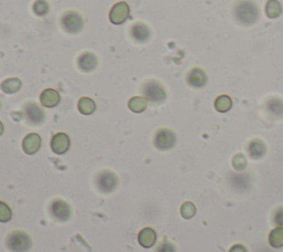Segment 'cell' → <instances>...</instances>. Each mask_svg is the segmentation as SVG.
<instances>
[{
    "instance_id": "cell-6",
    "label": "cell",
    "mask_w": 283,
    "mask_h": 252,
    "mask_svg": "<svg viewBox=\"0 0 283 252\" xmlns=\"http://www.w3.org/2000/svg\"><path fill=\"white\" fill-rule=\"evenodd\" d=\"M51 218L58 222H67L72 217V209L69 202L61 198L53 199L48 207Z\"/></svg>"
},
{
    "instance_id": "cell-31",
    "label": "cell",
    "mask_w": 283,
    "mask_h": 252,
    "mask_svg": "<svg viewBox=\"0 0 283 252\" xmlns=\"http://www.w3.org/2000/svg\"><path fill=\"white\" fill-rule=\"evenodd\" d=\"M229 252H249V251H248L247 247H245L242 243H236L230 248Z\"/></svg>"
},
{
    "instance_id": "cell-29",
    "label": "cell",
    "mask_w": 283,
    "mask_h": 252,
    "mask_svg": "<svg viewBox=\"0 0 283 252\" xmlns=\"http://www.w3.org/2000/svg\"><path fill=\"white\" fill-rule=\"evenodd\" d=\"M154 252H177V249H176L174 243L169 242L165 238V239L163 240V242L158 244L157 248L155 249Z\"/></svg>"
},
{
    "instance_id": "cell-1",
    "label": "cell",
    "mask_w": 283,
    "mask_h": 252,
    "mask_svg": "<svg viewBox=\"0 0 283 252\" xmlns=\"http://www.w3.org/2000/svg\"><path fill=\"white\" fill-rule=\"evenodd\" d=\"M232 15L236 23L242 27H252L259 20V8L252 0H239L233 6Z\"/></svg>"
},
{
    "instance_id": "cell-28",
    "label": "cell",
    "mask_w": 283,
    "mask_h": 252,
    "mask_svg": "<svg viewBox=\"0 0 283 252\" xmlns=\"http://www.w3.org/2000/svg\"><path fill=\"white\" fill-rule=\"evenodd\" d=\"M12 219V210L8 204L0 200V222H9Z\"/></svg>"
},
{
    "instance_id": "cell-14",
    "label": "cell",
    "mask_w": 283,
    "mask_h": 252,
    "mask_svg": "<svg viewBox=\"0 0 283 252\" xmlns=\"http://www.w3.org/2000/svg\"><path fill=\"white\" fill-rule=\"evenodd\" d=\"M265 109L268 116L271 120H281L283 118V100L279 96H272L268 99Z\"/></svg>"
},
{
    "instance_id": "cell-30",
    "label": "cell",
    "mask_w": 283,
    "mask_h": 252,
    "mask_svg": "<svg viewBox=\"0 0 283 252\" xmlns=\"http://www.w3.org/2000/svg\"><path fill=\"white\" fill-rule=\"evenodd\" d=\"M272 222L277 227H283V206L278 207L273 212Z\"/></svg>"
},
{
    "instance_id": "cell-18",
    "label": "cell",
    "mask_w": 283,
    "mask_h": 252,
    "mask_svg": "<svg viewBox=\"0 0 283 252\" xmlns=\"http://www.w3.org/2000/svg\"><path fill=\"white\" fill-rule=\"evenodd\" d=\"M137 241L139 246L143 248L150 249L155 246V243L157 241V234L153 228L145 227L141 229L137 235Z\"/></svg>"
},
{
    "instance_id": "cell-2",
    "label": "cell",
    "mask_w": 283,
    "mask_h": 252,
    "mask_svg": "<svg viewBox=\"0 0 283 252\" xmlns=\"http://www.w3.org/2000/svg\"><path fill=\"white\" fill-rule=\"evenodd\" d=\"M5 246L10 252H29L32 248V239L25 231L15 230L7 235Z\"/></svg>"
},
{
    "instance_id": "cell-24",
    "label": "cell",
    "mask_w": 283,
    "mask_h": 252,
    "mask_svg": "<svg viewBox=\"0 0 283 252\" xmlns=\"http://www.w3.org/2000/svg\"><path fill=\"white\" fill-rule=\"evenodd\" d=\"M214 107L219 113H227L232 108V100L228 95H219L215 100Z\"/></svg>"
},
{
    "instance_id": "cell-16",
    "label": "cell",
    "mask_w": 283,
    "mask_h": 252,
    "mask_svg": "<svg viewBox=\"0 0 283 252\" xmlns=\"http://www.w3.org/2000/svg\"><path fill=\"white\" fill-rule=\"evenodd\" d=\"M267 144L260 138H253L247 145V152L253 160H259L267 155Z\"/></svg>"
},
{
    "instance_id": "cell-23",
    "label": "cell",
    "mask_w": 283,
    "mask_h": 252,
    "mask_svg": "<svg viewBox=\"0 0 283 252\" xmlns=\"http://www.w3.org/2000/svg\"><path fill=\"white\" fill-rule=\"evenodd\" d=\"M269 244L274 249L283 248V227H275L269 234Z\"/></svg>"
},
{
    "instance_id": "cell-7",
    "label": "cell",
    "mask_w": 283,
    "mask_h": 252,
    "mask_svg": "<svg viewBox=\"0 0 283 252\" xmlns=\"http://www.w3.org/2000/svg\"><path fill=\"white\" fill-rule=\"evenodd\" d=\"M177 143V136L175 132L169 129H159L156 131L154 135L153 144L155 149L158 151L166 152L171 151L176 146Z\"/></svg>"
},
{
    "instance_id": "cell-21",
    "label": "cell",
    "mask_w": 283,
    "mask_h": 252,
    "mask_svg": "<svg viewBox=\"0 0 283 252\" xmlns=\"http://www.w3.org/2000/svg\"><path fill=\"white\" fill-rule=\"evenodd\" d=\"M127 107L133 112V113H143L144 111H146L148 107V101L145 99L144 96H133L129 100V103H127Z\"/></svg>"
},
{
    "instance_id": "cell-3",
    "label": "cell",
    "mask_w": 283,
    "mask_h": 252,
    "mask_svg": "<svg viewBox=\"0 0 283 252\" xmlns=\"http://www.w3.org/2000/svg\"><path fill=\"white\" fill-rule=\"evenodd\" d=\"M141 93L152 105H160L167 99L165 87L156 80L146 81L141 87Z\"/></svg>"
},
{
    "instance_id": "cell-32",
    "label": "cell",
    "mask_w": 283,
    "mask_h": 252,
    "mask_svg": "<svg viewBox=\"0 0 283 252\" xmlns=\"http://www.w3.org/2000/svg\"><path fill=\"white\" fill-rule=\"evenodd\" d=\"M4 133H5V125L2 121H0V136H2Z\"/></svg>"
},
{
    "instance_id": "cell-10",
    "label": "cell",
    "mask_w": 283,
    "mask_h": 252,
    "mask_svg": "<svg viewBox=\"0 0 283 252\" xmlns=\"http://www.w3.org/2000/svg\"><path fill=\"white\" fill-rule=\"evenodd\" d=\"M130 36L134 42L139 45H144L152 37V30L146 24L136 23L130 28Z\"/></svg>"
},
{
    "instance_id": "cell-22",
    "label": "cell",
    "mask_w": 283,
    "mask_h": 252,
    "mask_svg": "<svg viewBox=\"0 0 283 252\" xmlns=\"http://www.w3.org/2000/svg\"><path fill=\"white\" fill-rule=\"evenodd\" d=\"M77 110L82 115H91L95 112L96 104L91 97L83 96L77 102Z\"/></svg>"
},
{
    "instance_id": "cell-26",
    "label": "cell",
    "mask_w": 283,
    "mask_h": 252,
    "mask_svg": "<svg viewBox=\"0 0 283 252\" xmlns=\"http://www.w3.org/2000/svg\"><path fill=\"white\" fill-rule=\"evenodd\" d=\"M197 213V208L192 201H185L180 207V215L184 219H192Z\"/></svg>"
},
{
    "instance_id": "cell-8",
    "label": "cell",
    "mask_w": 283,
    "mask_h": 252,
    "mask_svg": "<svg viewBox=\"0 0 283 252\" xmlns=\"http://www.w3.org/2000/svg\"><path fill=\"white\" fill-rule=\"evenodd\" d=\"M24 116L28 124L38 126L46 121V112L35 102H28L24 105Z\"/></svg>"
},
{
    "instance_id": "cell-19",
    "label": "cell",
    "mask_w": 283,
    "mask_h": 252,
    "mask_svg": "<svg viewBox=\"0 0 283 252\" xmlns=\"http://www.w3.org/2000/svg\"><path fill=\"white\" fill-rule=\"evenodd\" d=\"M265 12L269 19H278L282 16L283 7L279 0H268L265 6Z\"/></svg>"
},
{
    "instance_id": "cell-25",
    "label": "cell",
    "mask_w": 283,
    "mask_h": 252,
    "mask_svg": "<svg viewBox=\"0 0 283 252\" xmlns=\"http://www.w3.org/2000/svg\"><path fill=\"white\" fill-rule=\"evenodd\" d=\"M32 10L35 16L46 17L50 12V5L46 0H35L32 5Z\"/></svg>"
},
{
    "instance_id": "cell-11",
    "label": "cell",
    "mask_w": 283,
    "mask_h": 252,
    "mask_svg": "<svg viewBox=\"0 0 283 252\" xmlns=\"http://www.w3.org/2000/svg\"><path fill=\"white\" fill-rule=\"evenodd\" d=\"M186 82L190 88L193 89H203L206 87L208 82L207 73L200 68L190 69L186 74Z\"/></svg>"
},
{
    "instance_id": "cell-12",
    "label": "cell",
    "mask_w": 283,
    "mask_h": 252,
    "mask_svg": "<svg viewBox=\"0 0 283 252\" xmlns=\"http://www.w3.org/2000/svg\"><path fill=\"white\" fill-rule=\"evenodd\" d=\"M71 139L70 136L66 133H56L51 138L50 147L51 151L56 154V155H65V154L70 150Z\"/></svg>"
},
{
    "instance_id": "cell-27",
    "label": "cell",
    "mask_w": 283,
    "mask_h": 252,
    "mask_svg": "<svg viewBox=\"0 0 283 252\" xmlns=\"http://www.w3.org/2000/svg\"><path fill=\"white\" fill-rule=\"evenodd\" d=\"M231 164H232V167L235 168V171L237 172H244L246 168H247V158L246 156L244 155V154L239 153V154H236L235 156L232 157V160H231Z\"/></svg>"
},
{
    "instance_id": "cell-20",
    "label": "cell",
    "mask_w": 283,
    "mask_h": 252,
    "mask_svg": "<svg viewBox=\"0 0 283 252\" xmlns=\"http://www.w3.org/2000/svg\"><path fill=\"white\" fill-rule=\"evenodd\" d=\"M21 88H23V81L19 78H8L0 84V89L6 94H15Z\"/></svg>"
},
{
    "instance_id": "cell-15",
    "label": "cell",
    "mask_w": 283,
    "mask_h": 252,
    "mask_svg": "<svg viewBox=\"0 0 283 252\" xmlns=\"http://www.w3.org/2000/svg\"><path fill=\"white\" fill-rule=\"evenodd\" d=\"M97 58L93 52L86 51L82 52L76 59V66L82 72H92L94 71L97 67Z\"/></svg>"
},
{
    "instance_id": "cell-9",
    "label": "cell",
    "mask_w": 283,
    "mask_h": 252,
    "mask_svg": "<svg viewBox=\"0 0 283 252\" xmlns=\"http://www.w3.org/2000/svg\"><path fill=\"white\" fill-rule=\"evenodd\" d=\"M129 17H130V6L125 2H119L113 6L109 15L110 21L115 26L123 25Z\"/></svg>"
},
{
    "instance_id": "cell-17",
    "label": "cell",
    "mask_w": 283,
    "mask_h": 252,
    "mask_svg": "<svg viewBox=\"0 0 283 252\" xmlns=\"http://www.w3.org/2000/svg\"><path fill=\"white\" fill-rule=\"evenodd\" d=\"M60 101V93L54 89H46L40 94V104L44 108L53 109L56 105H59Z\"/></svg>"
},
{
    "instance_id": "cell-13",
    "label": "cell",
    "mask_w": 283,
    "mask_h": 252,
    "mask_svg": "<svg viewBox=\"0 0 283 252\" xmlns=\"http://www.w3.org/2000/svg\"><path fill=\"white\" fill-rule=\"evenodd\" d=\"M42 145V138L37 133H29L27 134L24 139L23 143H21V147H23V151L27 154V155H34L37 154Z\"/></svg>"
},
{
    "instance_id": "cell-4",
    "label": "cell",
    "mask_w": 283,
    "mask_h": 252,
    "mask_svg": "<svg viewBox=\"0 0 283 252\" xmlns=\"http://www.w3.org/2000/svg\"><path fill=\"white\" fill-rule=\"evenodd\" d=\"M94 186L102 194H112L118 188L119 178L114 172L103 170L96 173L94 177Z\"/></svg>"
},
{
    "instance_id": "cell-5",
    "label": "cell",
    "mask_w": 283,
    "mask_h": 252,
    "mask_svg": "<svg viewBox=\"0 0 283 252\" xmlns=\"http://www.w3.org/2000/svg\"><path fill=\"white\" fill-rule=\"evenodd\" d=\"M60 26L65 32L69 34H77L83 29L84 20L77 11L69 10L61 16Z\"/></svg>"
}]
</instances>
